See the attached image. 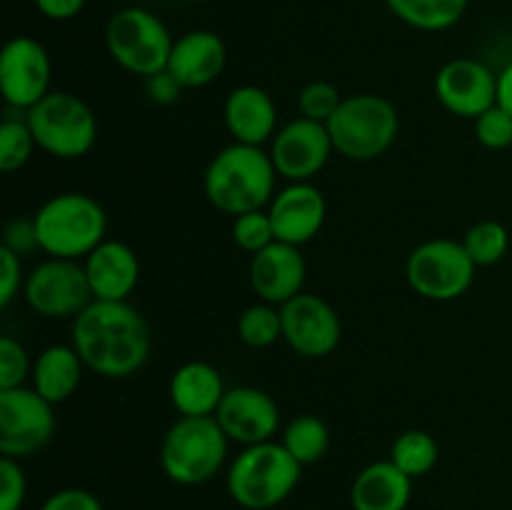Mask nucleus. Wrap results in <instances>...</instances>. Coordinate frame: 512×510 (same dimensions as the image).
Returning <instances> with one entry per match:
<instances>
[{
    "label": "nucleus",
    "mask_w": 512,
    "mask_h": 510,
    "mask_svg": "<svg viewBox=\"0 0 512 510\" xmlns=\"http://www.w3.org/2000/svg\"><path fill=\"white\" fill-rule=\"evenodd\" d=\"M145 90H148V98L153 100V103L173 105L178 103L180 93H183L185 88L168 73V70H163V73H155L150 75V78H145Z\"/></svg>",
    "instance_id": "58836bf2"
},
{
    "label": "nucleus",
    "mask_w": 512,
    "mask_h": 510,
    "mask_svg": "<svg viewBox=\"0 0 512 510\" xmlns=\"http://www.w3.org/2000/svg\"><path fill=\"white\" fill-rule=\"evenodd\" d=\"M223 120L235 143L243 145L263 148L278 133L275 100L270 98L268 90L258 85H238L230 90L223 105Z\"/></svg>",
    "instance_id": "412c9836"
},
{
    "label": "nucleus",
    "mask_w": 512,
    "mask_h": 510,
    "mask_svg": "<svg viewBox=\"0 0 512 510\" xmlns=\"http://www.w3.org/2000/svg\"><path fill=\"white\" fill-rule=\"evenodd\" d=\"M33 138L43 153L60 160H78L98 140V120L90 105L68 90H50L25 113Z\"/></svg>",
    "instance_id": "0eeeda50"
},
{
    "label": "nucleus",
    "mask_w": 512,
    "mask_h": 510,
    "mask_svg": "<svg viewBox=\"0 0 512 510\" xmlns=\"http://www.w3.org/2000/svg\"><path fill=\"white\" fill-rule=\"evenodd\" d=\"M268 215L275 240L303 248L323 230L328 203L313 183H288L270 200Z\"/></svg>",
    "instance_id": "f3484780"
},
{
    "label": "nucleus",
    "mask_w": 512,
    "mask_h": 510,
    "mask_svg": "<svg viewBox=\"0 0 512 510\" xmlns=\"http://www.w3.org/2000/svg\"><path fill=\"white\" fill-rule=\"evenodd\" d=\"M395 18L428 33L448 30L463 18L468 0H385Z\"/></svg>",
    "instance_id": "393cba45"
},
{
    "label": "nucleus",
    "mask_w": 512,
    "mask_h": 510,
    "mask_svg": "<svg viewBox=\"0 0 512 510\" xmlns=\"http://www.w3.org/2000/svg\"><path fill=\"white\" fill-rule=\"evenodd\" d=\"M228 443L215 415H180L160 445V468L178 485H203L223 470Z\"/></svg>",
    "instance_id": "423d86ee"
},
{
    "label": "nucleus",
    "mask_w": 512,
    "mask_h": 510,
    "mask_svg": "<svg viewBox=\"0 0 512 510\" xmlns=\"http://www.w3.org/2000/svg\"><path fill=\"white\" fill-rule=\"evenodd\" d=\"M173 35L163 20L145 8L118 10L105 28V45L115 63L128 73L150 78L168 68Z\"/></svg>",
    "instance_id": "6e6552de"
},
{
    "label": "nucleus",
    "mask_w": 512,
    "mask_h": 510,
    "mask_svg": "<svg viewBox=\"0 0 512 510\" xmlns=\"http://www.w3.org/2000/svg\"><path fill=\"white\" fill-rule=\"evenodd\" d=\"M70 333L85 368L110 380L138 373L153 348L148 320L128 300H93Z\"/></svg>",
    "instance_id": "f257e3e1"
},
{
    "label": "nucleus",
    "mask_w": 512,
    "mask_h": 510,
    "mask_svg": "<svg viewBox=\"0 0 512 510\" xmlns=\"http://www.w3.org/2000/svg\"><path fill=\"white\" fill-rule=\"evenodd\" d=\"M28 495V480H25L20 460L0 458V510H20Z\"/></svg>",
    "instance_id": "f704fd0d"
},
{
    "label": "nucleus",
    "mask_w": 512,
    "mask_h": 510,
    "mask_svg": "<svg viewBox=\"0 0 512 510\" xmlns=\"http://www.w3.org/2000/svg\"><path fill=\"white\" fill-rule=\"evenodd\" d=\"M38 245L48 258L85 260L105 240L108 215L85 193H58L35 213Z\"/></svg>",
    "instance_id": "7ed1b4c3"
},
{
    "label": "nucleus",
    "mask_w": 512,
    "mask_h": 510,
    "mask_svg": "<svg viewBox=\"0 0 512 510\" xmlns=\"http://www.w3.org/2000/svg\"><path fill=\"white\" fill-rule=\"evenodd\" d=\"M280 315H283V340L303 358H325L340 345L343 338L340 315L320 295H295L293 300L280 305Z\"/></svg>",
    "instance_id": "4468645a"
},
{
    "label": "nucleus",
    "mask_w": 512,
    "mask_h": 510,
    "mask_svg": "<svg viewBox=\"0 0 512 510\" xmlns=\"http://www.w3.org/2000/svg\"><path fill=\"white\" fill-rule=\"evenodd\" d=\"M33 373L28 350L10 335L0 338V390L20 388Z\"/></svg>",
    "instance_id": "473e14b6"
},
{
    "label": "nucleus",
    "mask_w": 512,
    "mask_h": 510,
    "mask_svg": "<svg viewBox=\"0 0 512 510\" xmlns=\"http://www.w3.org/2000/svg\"><path fill=\"white\" fill-rule=\"evenodd\" d=\"M280 443L300 465H313L325 458L330 448V430L318 415H295L283 428Z\"/></svg>",
    "instance_id": "a878e982"
},
{
    "label": "nucleus",
    "mask_w": 512,
    "mask_h": 510,
    "mask_svg": "<svg viewBox=\"0 0 512 510\" xmlns=\"http://www.w3.org/2000/svg\"><path fill=\"white\" fill-rule=\"evenodd\" d=\"M498 105L512 115V63L505 65L498 75Z\"/></svg>",
    "instance_id": "a19ab883"
},
{
    "label": "nucleus",
    "mask_w": 512,
    "mask_h": 510,
    "mask_svg": "<svg viewBox=\"0 0 512 510\" xmlns=\"http://www.w3.org/2000/svg\"><path fill=\"white\" fill-rule=\"evenodd\" d=\"M40 510H103L100 500L90 490L83 488H63L50 495Z\"/></svg>",
    "instance_id": "4c0bfd02"
},
{
    "label": "nucleus",
    "mask_w": 512,
    "mask_h": 510,
    "mask_svg": "<svg viewBox=\"0 0 512 510\" xmlns=\"http://www.w3.org/2000/svg\"><path fill=\"white\" fill-rule=\"evenodd\" d=\"M413 498V478L393 460H375L355 475L350 485L353 510H405Z\"/></svg>",
    "instance_id": "4be33fe9"
},
{
    "label": "nucleus",
    "mask_w": 512,
    "mask_h": 510,
    "mask_svg": "<svg viewBox=\"0 0 512 510\" xmlns=\"http://www.w3.org/2000/svg\"><path fill=\"white\" fill-rule=\"evenodd\" d=\"M85 363L73 345H50L35 358L30 388L38 390L48 403H65L83 380Z\"/></svg>",
    "instance_id": "b1692460"
},
{
    "label": "nucleus",
    "mask_w": 512,
    "mask_h": 510,
    "mask_svg": "<svg viewBox=\"0 0 512 510\" xmlns=\"http://www.w3.org/2000/svg\"><path fill=\"white\" fill-rule=\"evenodd\" d=\"M340 103H343V98H340L338 88L333 83H325V80H313L298 95L300 118L315 120V123H328L335 110L340 108Z\"/></svg>",
    "instance_id": "2f4dec72"
},
{
    "label": "nucleus",
    "mask_w": 512,
    "mask_h": 510,
    "mask_svg": "<svg viewBox=\"0 0 512 510\" xmlns=\"http://www.w3.org/2000/svg\"><path fill=\"white\" fill-rule=\"evenodd\" d=\"M478 265L465 250L463 240L433 238L420 243L405 263L408 285L425 300L450 303L463 298L475 280Z\"/></svg>",
    "instance_id": "1a4fd4ad"
},
{
    "label": "nucleus",
    "mask_w": 512,
    "mask_h": 510,
    "mask_svg": "<svg viewBox=\"0 0 512 510\" xmlns=\"http://www.w3.org/2000/svg\"><path fill=\"white\" fill-rule=\"evenodd\" d=\"M305 273H308V268H305L300 248L280 243V240L255 253L248 270L253 293L263 303L278 305V308L303 293Z\"/></svg>",
    "instance_id": "a211bd4d"
},
{
    "label": "nucleus",
    "mask_w": 512,
    "mask_h": 510,
    "mask_svg": "<svg viewBox=\"0 0 512 510\" xmlns=\"http://www.w3.org/2000/svg\"><path fill=\"white\" fill-rule=\"evenodd\" d=\"M435 98L458 118H480L498 105V75L475 58H455L435 75Z\"/></svg>",
    "instance_id": "2eb2a0df"
},
{
    "label": "nucleus",
    "mask_w": 512,
    "mask_h": 510,
    "mask_svg": "<svg viewBox=\"0 0 512 510\" xmlns=\"http://www.w3.org/2000/svg\"><path fill=\"white\" fill-rule=\"evenodd\" d=\"M475 138L488 150H505L512 145V115L500 105L475 118Z\"/></svg>",
    "instance_id": "72a5a7b5"
},
{
    "label": "nucleus",
    "mask_w": 512,
    "mask_h": 510,
    "mask_svg": "<svg viewBox=\"0 0 512 510\" xmlns=\"http://www.w3.org/2000/svg\"><path fill=\"white\" fill-rule=\"evenodd\" d=\"M93 300H128L140 280V260L128 243L105 238L83 260Z\"/></svg>",
    "instance_id": "aec40b11"
},
{
    "label": "nucleus",
    "mask_w": 512,
    "mask_h": 510,
    "mask_svg": "<svg viewBox=\"0 0 512 510\" xmlns=\"http://www.w3.org/2000/svg\"><path fill=\"white\" fill-rule=\"evenodd\" d=\"M463 245L478 268H490L508 255L510 233L498 220H480L463 235Z\"/></svg>",
    "instance_id": "c85d7f7f"
},
{
    "label": "nucleus",
    "mask_w": 512,
    "mask_h": 510,
    "mask_svg": "<svg viewBox=\"0 0 512 510\" xmlns=\"http://www.w3.org/2000/svg\"><path fill=\"white\" fill-rule=\"evenodd\" d=\"M215 420L233 443L258 445L268 443L278 433L280 408L273 395L265 390L238 385V388H228V393L223 395Z\"/></svg>",
    "instance_id": "dca6fc26"
},
{
    "label": "nucleus",
    "mask_w": 512,
    "mask_h": 510,
    "mask_svg": "<svg viewBox=\"0 0 512 510\" xmlns=\"http://www.w3.org/2000/svg\"><path fill=\"white\" fill-rule=\"evenodd\" d=\"M188 3H200V0H188Z\"/></svg>",
    "instance_id": "79ce46f5"
},
{
    "label": "nucleus",
    "mask_w": 512,
    "mask_h": 510,
    "mask_svg": "<svg viewBox=\"0 0 512 510\" xmlns=\"http://www.w3.org/2000/svg\"><path fill=\"white\" fill-rule=\"evenodd\" d=\"M303 465L285 450L283 443L245 445L228 468V493L240 508L270 510L288 500L300 480Z\"/></svg>",
    "instance_id": "20e7f679"
},
{
    "label": "nucleus",
    "mask_w": 512,
    "mask_h": 510,
    "mask_svg": "<svg viewBox=\"0 0 512 510\" xmlns=\"http://www.w3.org/2000/svg\"><path fill=\"white\" fill-rule=\"evenodd\" d=\"M438 440L425 430H405L390 448V460L410 478H423L438 465Z\"/></svg>",
    "instance_id": "bb28decb"
},
{
    "label": "nucleus",
    "mask_w": 512,
    "mask_h": 510,
    "mask_svg": "<svg viewBox=\"0 0 512 510\" xmlns=\"http://www.w3.org/2000/svg\"><path fill=\"white\" fill-rule=\"evenodd\" d=\"M325 125L335 153L355 163H368L393 148L400 133V115L383 95L360 93L343 98Z\"/></svg>",
    "instance_id": "39448f33"
},
{
    "label": "nucleus",
    "mask_w": 512,
    "mask_h": 510,
    "mask_svg": "<svg viewBox=\"0 0 512 510\" xmlns=\"http://www.w3.org/2000/svg\"><path fill=\"white\" fill-rule=\"evenodd\" d=\"M23 298L43 318H75L93 303L80 260L48 258L25 275Z\"/></svg>",
    "instance_id": "9d476101"
},
{
    "label": "nucleus",
    "mask_w": 512,
    "mask_h": 510,
    "mask_svg": "<svg viewBox=\"0 0 512 510\" xmlns=\"http://www.w3.org/2000/svg\"><path fill=\"white\" fill-rule=\"evenodd\" d=\"M38 148L25 118H5L0 123V170L15 173L30 160L33 150Z\"/></svg>",
    "instance_id": "c756f323"
},
{
    "label": "nucleus",
    "mask_w": 512,
    "mask_h": 510,
    "mask_svg": "<svg viewBox=\"0 0 512 510\" xmlns=\"http://www.w3.org/2000/svg\"><path fill=\"white\" fill-rule=\"evenodd\" d=\"M333 153L328 125L308 118L290 120L270 140V160L288 183H310Z\"/></svg>",
    "instance_id": "ddd939ff"
},
{
    "label": "nucleus",
    "mask_w": 512,
    "mask_h": 510,
    "mask_svg": "<svg viewBox=\"0 0 512 510\" xmlns=\"http://www.w3.org/2000/svg\"><path fill=\"white\" fill-rule=\"evenodd\" d=\"M55 433L53 403L35 388L0 390V453L5 458H28L50 443Z\"/></svg>",
    "instance_id": "9b49d317"
},
{
    "label": "nucleus",
    "mask_w": 512,
    "mask_h": 510,
    "mask_svg": "<svg viewBox=\"0 0 512 510\" xmlns=\"http://www.w3.org/2000/svg\"><path fill=\"white\" fill-rule=\"evenodd\" d=\"M35 8L50 20H70L85 8L88 0H33Z\"/></svg>",
    "instance_id": "ea45409f"
},
{
    "label": "nucleus",
    "mask_w": 512,
    "mask_h": 510,
    "mask_svg": "<svg viewBox=\"0 0 512 510\" xmlns=\"http://www.w3.org/2000/svg\"><path fill=\"white\" fill-rule=\"evenodd\" d=\"M233 240L240 250L250 255L260 253L270 243H275L273 220H270L268 210H253V213L233 218Z\"/></svg>",
    "instance_id": "7c9ffc66"
},
{
    "label": "nucleus",
    "mask_w": 512,
    "mask_h": 510,
    "mask_svg": "<svg viewBox=\"0 0 512 510\" xmlns=\"http://www.w3.org/2000/svg\"><path fill=\"white\" fill-rule=\"evenodd\" d=\"M238 338L248 348H270L283 338V315L278 305L255 303L245 308L238 318Z\"/></svg>",
    "instance_id": "cd10ccee"
},
{
    "label": "nucleus",
    "mask_w": 512,
    "mask_h": 510,
    "mask_svg": "<svg viewBox=\"0 0 512 510\" xmlns=\"http://www.w3.org/2000/svg\"><path fill=\"white\" fill-rule=\"evenodd\" d=\"M3 248L13 250L15 255H30L40 250L38 245V230H35L33 218H15L5 225L3 230Z\"/></svg>",
    "instance_id": "e433bc0d"
},
{
    "label": "nucleus",
    "mask_w": 512,
    "mask_h": 510,
    "mask_svg": "<svg viewBox=\"0 0 512 510\" xmlns=\"http://www.w3.org/2000/svg\"><path fill=\"white\" fill-rule=\"evenodd\" d=\"M275 180H278V170L270 160V153H265L258 145L233 143L218 150L210 160L203 190L215 210L238 218V215L268 208L270 200L278 193Z\"/></svg>",
    "instance_id": "f03ea898"
},
{
    "label": "nucleus",
    "mask_w": 512,
    "mask_h": 510,
    "mask_svg": "<svg viewBox=\"0 0 512 510\" xmlns=\"http://www.w3.org/2000/svg\"><path fill=\"white\" fill-rule=\"evenodd\" d=\"M50 55L40 40L18 35L0 53V93L5 103L28 113L50 93Z\"/></svg>",
    "instance_id": "f8f14e48"
},
{
    "label": "nucleus",
    "mask_w": 512,
    "mask_h": 510,
    "mask_svg": "<svg viewBox=\"0 0 512 510\" xmlns=\"http://www.w3.org/2000/svg\"><path fill=\"white\" fill-rule=\"evenodd\" d=\"M23 265H20V255L13 250L0 245V308H8L18 293L23 290Z\"/></svg>",
    "instance_id": "c9c22d12"
},
{
    "label": "nucleus",
    "mask_w": 512,
    "mask_h": 510,
    "mask_svg": "<svg viewBox=\"0 0 512 510\" xmlns=\"http://www.w3.org/2000/svg\"><path fill=\"white\" fill-rule=\"evenodd\" d=\"M228 50L223 38L213 30H190L173 43L168 60V73L185 90L205 88L225 70Z\"/></svg>",
    "instance_id": "6ab92c4d"
},
{
    "label": "nucleus",
    "mask_w": 512,
    "mask_h": 510,
    "mask_svg": "<svg viewBox=\"0 0 512 510\" xmlns=\"http://www.w3.org/2000/svg\"><path fill=\"white\" fill-rule=\"evenodd\" d=\"M225 393H228V388L223 383V375L218 373V368L203 363V360H190V363L180 365L168 385L173 408L188 418L218 413Z\"/></svg>",
    "instance_id": "5701e85b"
}]
</instances>
